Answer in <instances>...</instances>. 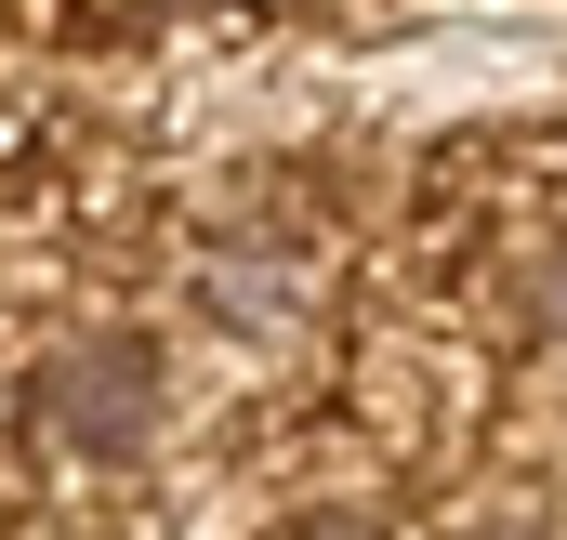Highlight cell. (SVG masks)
I'll use <instances>...</instances> for the list:
<instances>
[{
	"label": "cell",
	"mask_w": 567,
	"mask_h": 540,
	"mask_svg": "<svg viewBox=\"0 0 567 540\" xmlns=\"http://www.w3.org/2000/svg\"><path fill=\"white\" fill-rule=\"evenodd\" d=\"M515 303H528V330H567V238L528 264V290H515Z\"/></svg>",
	"instance_id": "cell-3"
},
{
	"label": "cell",
	"mask_w": 567,
	"mask_h": 540,
	"mask_svg": "<svg viewBox=\"0 0 567 540\" xmlns=\"http://www.w3.org/2000/svg\"><path fill=\"white\" fill-rule=\"evenodd\" d=\"M198 303H212V330H238V343H251V330H290V264L238 238V251H212V277H198Z\"/></svg>",
	"instance_id": "cell-2"
},
{
	"label": "cell",
	"mask_w": 567,
	"mask_h": 540,
	"mask_svg": "<svg viewBox=\"0 0 567 540\" xmlns=\"http://www.w3.org/2000/svg\"><path fill=\"white\" fill-rule=\"evenodd\" d=\"M40 408L66 422V448H93V461H133L145 435H158V408H172V383H158V343H133V330H80V343L53 356Z\"/></svg>",
	"instance_id": "cell-1"
}]
</instances>
